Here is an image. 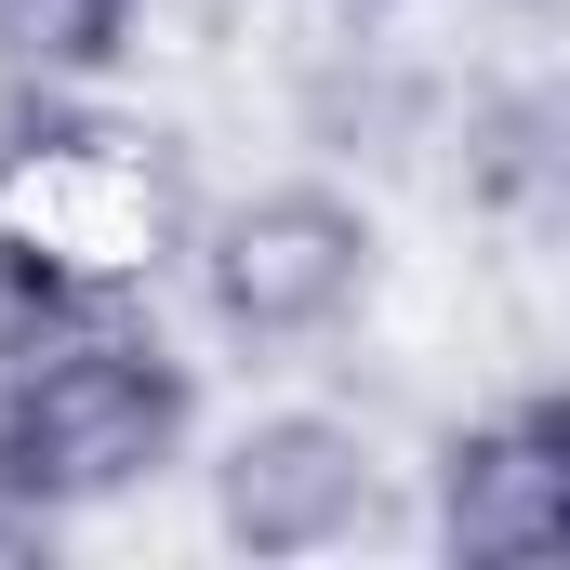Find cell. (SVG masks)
<instances>
[{
	"mask_svg": "<svg viewBox=\"0 0 570 570\" xmlns=\"http://www.w3.org/2000/svg\"><path fill=\"white\" fill-rule=\"evenodd\" d=\"M186 226L199 213H186L159 134L94 120L80 94H27V120L0 146V345L146 292L159 253H186Z\"/></svg>",
	"mask_w": 570,
	"mask_h": 570,
	"instance_id": "obj_1",
	"label": "cell"
},
{
	"mask_svg": "<svg viewBox=\"0 0 570 570\" xmlns=\"http://www.w3.org/2000/svg\"><path fill=\"white\" fill-rule=\"evenodd\" d=\"M186 438H199V372L173 358L146 292L0 345V491L40 518H94L146 478H173Z\"/></svg>",
	"mask_w": 570,
	"mask_h": 570,
	"instance_id": "obj_2",
	"label": "cell"
},
{
	"mask_svg": "<svg viewBox=\"0 0 570 570\" xmlns=\"http://www.w3.org/2000/svg\"><path fill=\"white\" fill-rule=\"evenodd\" d=\"M385 279V226L358 186L332 173H266V186H226L199 226H186V292L199 318L239 345V358H292V345H332Z\"/></svg>",
	"mask_w": 570,
	"mask_h": 570,
	"instance_id": "obj_3",
	"label": "cell"
},
{
	"mask_svg": "<svg viewBox=\"0 0 570 570\" xmlns=\"http://www.w3.org/2000/svg\"><path fill=\"white\" fill-rule=\"evenodd\" d=\"M199 478H213V544L226 558H332V544L385 531V451H372V425L305 412V399L239 412Z\"/></svg>",
	"mask_w": 570,
	"mask_h": 570,
	"instance_id": "obj_4",
	"label": "cell"
},
{
	"mask_svg": "<svg viewBox=\"0 0 570 570\" xmlns=\"http://www.w3.org/2000/svg\"><path fill=\"white\" fill-rule=\"evenodd\" d=\"M425 518L478 570H558L570 558V385H531V399L451 425L425 464Z\"/></svg>",
	"mask_w": 570,
	"mask_h": 570,
	"instance_id": "obj_5",
	"label": "cell"
},
{
	"mask_svg": "<svg viewBox=\"0 0 570 570\" xmlns=\"http://www.w3.org/2000/svg\"><path fill=\"white\" fill-rule=\"evenodd\" d=\"M464 199H478V226H518V239H544L570 226V67H518V80H491L478 107H464Z\"/></svg>",
	"mask_w": 570,
	"mask_h": 570,
	"instance_id": "obj_6",
	"label": "cell"
},
{
	"mask_svg": "<svg viewBox=\"0 0 570 570\" xmlns=\"http://www.w3.org/2000/svg\"><path fill=\"white\" fill-rule=\"evenodd\" d=\"M146 40V0H0V80L13 94H107Z\"/></svg>",
	"mask_w": 570,
	"mask_h": 570,
	"instance_id": "obj_7",
	"label": "cell"
},
{
	"mask_svg": "<svg viewBox=\"0 0 570 570\" xmlns=\"http://www.w3.org/2000/svg\"><path fill=\"white\" fill-rule=\"evenodd\" d=\"M345 27H385V13H438V0H332Z\"/></svg>",
	"mask_w": 570,
	"mask_h": 570,
	"instance_id": "obj_8",
	"label": "cell"
}]
</instances>
